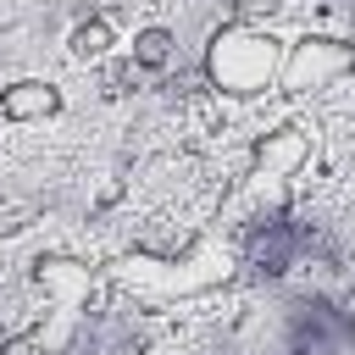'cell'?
Wrapping results in <instances>:
<instances>
[{
  "mask_svg": "<svg viewBox=\"0 0 355 355\" xmlns=\"http://www.w3.org/2000/svg\"><path fill=\"white\" fill-rule=\"evenodd\" d=\"M205 78H211L216 94L255 100L283 78V44L255 22H227L205 44Z\"/></svg>",
  "mask_w": 355,
  "mask_h": 355,
  "instance_id": "cell-1",
  "label": "cell"
},
{
  "mask_svg": "<svg viewBox=\"0 0 355 355\" xmlns=\"http://www.w3.org/2000/svg\"><path fill=\"white\" fill-rule=\"evenodd\" d=\"M166 61H172V33H166V28H139V33H133V67L161 72Z\"/></svg>",
  "mask_w": 355,
  "mask_h": 355,
  "instance_id": "cell-6",
  "label": "cell"
},
{
  "mask_svg": "<svg viewBox=\"0 0 355 355\" xmlns=\"http://www.w3.org/2000/svg\"><path fill=\"white\" fill-rule=\"evenodd\" d=\"M288 261H294V227L288 222H255V239H250V266H261V272H288Z\"/></svg>",
  "mask_w": 355,
  "mask_h": 355,
  "instance_id": "cell-5",
  "label": "cell"
},
{
  "mask_svg": "<svg viewBox=\"0 0 355 355\" xmlns=\"http://www.w3.org/2000/svg\"><path fill=\"white\" fill-rule=\"evenodd\" d=\"M349 67H355V44L327 39V33H305L300 44L283 50V78H277V89H283V94H316V89H333Z\"/></svg>",
  "mask_w": 355,
  "mask_h": 355,
  "instance_id": "cell-2",
  "label": "cell"
},
{
  "mask_svg": "<svg viewBox=\"0 0 355 355\" xmlns=\"http://www.w3.org/2000/svg\"><path fill=\"white\" fill-rule=\"evenodd\" d=\"M250 166H255V178H266V183H288V178H300V172L311 166V128L283 122V128L261 133L255 150H250Z\"/></svg>",
  "mask_w": 355,
  "mask_h": 355,
  "instance_id": "cell-3",
  "label": "cell"
},
{
  "mask_svg": "<svg viewBox=\"0 0 355 355\" xmlns=\"http://www.w3.org/2000/svg\"><path fill=\"white\" fill-rule=\"evenodd\" d=\"M244 11H277V6H288V0H239Z\"/></svg>",
  "mask_w": 355,
  "mask_h": 355,
  "instance_id": "cell-8",
  "label": "cell"
},
{
  "mask_svg": "<svg viewBox=\"0 0 355 355\" xmlns=\"http://www.w3.org/2000/svg\"><path fill=\"white\" fill-rule=\"evenodd\" d=\"M105 50H111V22H105V17L83 22V28L72 33V55H78V61H94V55H105Z\"/></svg>",
  "mask_w": 355,
  "mask_h": 355,
  "instance_id": "cell-7",
  "label": "cell"
},
{
  "mask_svg": "<svg viewBox=\"0 0 355 355\" xmlns=\"http://www.w3.org/2000/svg\"><path fill=\"white\" fill-rule=\"evenodd\" d=\"M55 111H61V89L44 83V78H22V83L0 89V116L6 122H44Z\"/></svg>",
  "mask_w": 355,
  "mask_h": 355,
  "instance_id": "cell-4",
  "label": "cell"
}]
</instances>
